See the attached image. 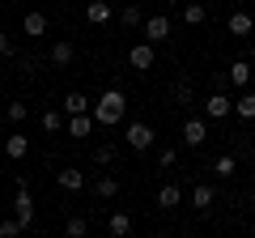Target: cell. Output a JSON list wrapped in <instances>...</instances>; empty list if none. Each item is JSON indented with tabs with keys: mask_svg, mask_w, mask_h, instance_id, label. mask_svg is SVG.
I'll list each match as a JSON object with an SVG mask.
<instances>
[{
	"mask_svg": "<svg viewBox=\"0 0 255 238\" xmlns=\"http://www.w3.org/2000/svg\"><path fill=\"white\" fill-rule=\"evenodd\" d=\"M251 209H255V187H251Z\"/></svg>",
	"mask_w": 255,
	"mask_h": 238,
	"instance_id": "cell-34",
	"label": "cell"
},
{
	"mask_svg": "<svg viewBox=\"0 0 255 238\" xmlns=\"http://www.w3.org/2000/svg\"><path fill=\"white\" fill-rule=\"evenodd\" d=\"M60 128H64V115H60V111H51V107H47V111H43V132H51V136H55Z\"/></svg>",
	"mask_w": 255,
	"mask_h": 238,
	"instance_id": "cell-25",
	"label": "cell"
},
{
	"mask_svg": "<svg viewBox=\"0 0 255 238\" xmlns=\"http://www.w3.org/2000/svg\"><path fill=\"white\" fill-rule=\"evenodd\" d=\"M204 115H209V119H226V115H234V98H226L221 90H213L209 98H204Z\"/></svg>",
	"mask_w": 255,
	"mask_h": 238,
	"instance_id": "cell-6",
	"label": "cell"
},
{
	"mask_svg": "<svg viewBox=\"0 0 255 238\" xmlns=\"http://www.w3.org/2000/svg\"><path fill=\"white\" fill-rule=\"evenodd\" d=\"M64 230H68L73 238H85V234H90V221H85V217H68V221H64Z\"/></svg>",
	"mask_w": 255,
	"mask_h": 238,
	"instance_id": "cell-27",
	"label": "cell"
},
{
	"mask_svg": "<svg viewBox=\"0 0 255 238\" xmlns=\"http://www.w3.org/2000/svg\"><path fill=\"white\" fill-rule=\"evenodd\" d=\"M170 17H166V13H153V17H145V38H149V43H166V38H170Z\"/></svg>",
	"mask_w": 255,
	"mask_h": 238,
	"instance_id": "cell-4",
	"label": "cell"
},
{
	"mask_svg": "<svg viewBox=\"0 0 255 238\" xmlns=\"http://www.w3.org/2000/svg\"><path fill=\"white\" fill-rule=\"evenodd\" d=\"M94 192H98L102 200H115L119 196V179L115 174H98V179H94Z\"/></svg>",
	"mask_w": 255,
	"mask_h": 238,
	"instance_id": "cell-20",
	"label": "cell"
},
{
	"mask_svg": "<svg viewBox=\"0 0 255 238\" xmlns=\"http://www.w3.org/2000/svg\"><path fill=\"white\" fill-rule=\"evenodd\" d=\"M191 98H196L191 81H174V102H179V107H191Z\"/></svg>",
	"mask_w": 255,
	"mask_h": 238,
	"instance_id": "cell-26",
	"label": "cell"
},
{
	"mask_svg": "<svg viewBox=\"0 0 255 238\" xmlns=\"http://www.w3.org/2000/svg\"><path fill=\"white\" fill-rule=\"evenodd\" d=\"M226 30H230L234 38H251V34H255V17H251L247 9H234V13H230V21H226Z\"/></svg>",
	"mask_w": 255,
	"mask_h": 238,
	"instance_id": "cell-8",
	"label": "cell"
},
{
	"mask_svg": "<svg viewBox=\"0 0 255 238\" xmlns=\"http://www.w3.org/2000/svg\"><path fill=\"white\" fill-rule=\"evenodd\" d=\"M4 153H9V162H21V157L30 153V136H26V132H9V140H4Z\"/></svg>",
	"mask_w": 255,
	"mask_h": 238,
	"instance_id": "cell-11",
	"label": "cell"
},
{
	"mask_svg": "<svg viewBox=\"0 0 255 238\" xmlns=\"http://www.w3.org/2000/svg\"><path fill=\"white\" fill-rule=\"evenodd\" d=\"M251 162H255V145H251Z\"/></svg>",
	"mask_w": 255,
	"mask_h": 238,
	"instance_id": "cell-35",
	"label": "cell"
},
{
	"mask_svg": "<svg viewBox=\"0 0 255 238\" xmlns=\"http://www.w3.org/2000/svg\"><path fill=\"white\" fill-rule=\"evenodd\" d=\"M21 230H26V226H21L17 217H13V221H0V238H17Z\"/></svg>",
	"mask_w": 255,
	"mask_h": 238,
	"instance_id": "cell-29",
	"label": "cell"
},
{
	"mask_svg": "<svg viewBox=\"0 0 255 238\" xmlns=\"http://www.w3.org/2000/svg\"><path fill=\"white\" fill-rule=\"evenodd\" d=\"M183 21H187V26H204V21H209V4H204V0L183 4Z\"/></svg>",
	"mask_w": 255,
	"mask_h": 238,
	"instance_id": "cell-17",
	"label": "cell"
},
{
	"mask_svg": "<svg viewBox=\"0 0 255 238\" xmlns=\"http://www.w3.org/2000/svg\"><path fill=\"white\" fill-rule=\"evenodd\" d=\"M204 140H209V123H204V119H187V123H183V145L200 149Z\"/></svg>",
	"mask_w": 255,
	"mask_h": 238,
	"instance_id": "cell-10",
	"label": "cell"
},
{
	"mask_svg": "<svg viewBox=\"0 0 255 238\" xmlns=\"http://www.w3.org/2000/svg\"><path fill=\"white\" fill-rule=\"evenodd\" d=\"M0 55H13V43H9V34H0Z\"/></svg>",
	"mask_w": 255,
	"mask_h": 238,
	"instance_id": "cell-32",
	"label": "cell"
},
{
	"mask_svg": "<svg viewBox=\"0 0 255 238\" xmlns=\"http://www.w3.org/2000/svg\"><path fill=\"white\" fill-rule=\"evenodd\" d=\"M124 140H128V149H136V153H145V149H153L157 132L149 128V123H128V128H124Z\"/></svg>",
	"mask_w": 255,
	"mask_h": 238,
	"instance_id": "cell-2",
	"label": "cell"
},
{
	"mask_svg": "<svg viewBox=\"0 0 255 238\" xmlns=\"http://www.w3.org/2000/svg\"><path fill=\"white\" fill-rule=\"evenodd\" d=\"M115 153H119L115 145H98V149H94V162H98V166H115Z\"/></svg>",
	"mask_w": 255,
	"mask_h": 238,
	"instance_id": "cell-28",
	"label": "cell"
},
{
	"mask_svg": "<svg viewBox=\"0 0 255 238\" xmlns=\"http://www.w3.org/2000/svg\"><path fill=\"white\" fill-rule=\"evenodd\" d=\"M234 115L243 119V123H247V119H255V94H251V90H243V94H238V102H234Z\"/></svg>",
	"mask_w": 255,
	"mask_h": 238,
	"instance_id": "cell-21",
	"label": "cell"
},
{
	"mask_svg": "<svg viewBox=\"0 0 255 238\" xmlns=\"http://www.w3.org/2000/svg\"><path fill=\"white\" fill-rule=\"evenodd\" d=\"M13 217H17L26 230H30V221H34V196H30V187H26V183L17 187V196H13Z\"/></svg>",
	"mask_w": 255,
	"mask_h": 238,
	"instance_id": "cell-3",
	"label": "cell"
},
{
	"mask_svg": "<svg viewBox=\"0 0 255 238\" xmlns=\"http://www.w3.org/2000/svg\"><path fill=\"white\" fill-rule=\"evenodd\" d=\"M55 183H60L64 192H81V187H85V174L77 170V166H64V170L55 174Z\"/></svg>",
	"mask_w": 255,
	"mask_h": 238,
	"instance_id": "cell-14",
	"label": "cell"
},
{
	"mask_svg": "<svg viewBox=\"0 0 255 238\" xmlns=\"http://www.w3.org/2000/svg\"><path fill=\"white\" fill-rule=\"evenodd\" d=\"M119 26H124V30H140V26H145V13H140V4H124V13H119Z\"/></svg>",
	"mask_w": 255,
	"mask_h": 238,
	"instance_id": "cell-19",
	"label": "cell"
},
{
	"mask_svg": "<svg viewBox=\"0 0 255 238\" xmlns=\"http://www.w3.org/2000/svg\"><path fill=\"white\" fill-rule=\"evenodd\" d=\"M251 77H255V60H234V64L226 68V81L238 85V90H247V85H251Z\"/></svg>",
	"mask_w": 255,
	"mask_h": 238,
	"instance_id": "cell-7",
	"label": "cell"
},
{
	"mask_svg": "<svg viewBox=\"0 0 255 238\" xmlns=\"http://www.w3.org/2000/svg\"><path fill=\"white\" fill-rule=\"evenodd\" d=\"M81 111H94V102L85 98L81 90H73V94H64V115H81Z\"/></svg>",
	"mask_w": 255,
	"mask_h": 238,
	"instance_id": "cell-18",
	"label": "cell"
},
{
	"mask_svg": "<svg viewBox=\"0 0 255 238\" xmlns=\"http://www.w3.org/2000/svg\"><path fill=\"white\" fill-rule=\"evenodd\" d=\"M26 115H30V107H26V102H9V123H21Z\"/></svg>",
	"mask_w": 255,
	"mask_h": 238,
	"instance_id": "cell-30",
	"label": "cell"
},
{
	"mask_svg": "<svg viewBox=\"0 0 255 238\" xmlns=\"http://www.w3.org/2000/svg\"><path fill=\"white\" fill-rule=\"evenodd\" d=\"M73 60H77V47L68 43V38H60V43H51V64H55V68H68Z\"/></svg>",
	"mask_w": 255,
	"mask_h": 238,
	"instance_id": "cell-13",
	"label": "cell"
},
{
	"mask_svg": "<svg viewBox=\"0 0 255 238\" xmlns=\"http://www.w3.org/2000/svg\"><path fill=\"white\" fill-rule=\"evenodd\" d=\"M204 4H217V0H204Z\"/></svg>",
	"mask_w": 255,
	"mask_h": 238,
	"instance_id": "cell-36",
	"label": "cell"
},
{
	"mask_svg": "<svg viewBox=\"0 0 255 238\" xmlns=\"http://www.w3.org/2000/svg\"><path fill=\"white\" fill-rule=\"evenodd\" d=\"M85 21L90 26H107L111 21V0H90L85 4Z\"/></svg>",
	"mask_w": 255,
	"mask_h": 238,
	"instance_id": "cell-12",
	"label": "cell"
},
{
	"mask_svg": "<svg viewBox=\"0 0 255 238\" xmlns=\"http://www.w3.org/2000/svg\"><path fill=\"white\" fill-rule=\"evenodd\" d=\"M128 64L136 68V73H149V68L157 64V55H153V43H149V38H145V43H136L132 51H128Z\"/></svg>",
	"mask_w": 255,
	"mask_h": 238,
	"instance_id": "cell-5",
	"label": "cell"
},
{
	"mask_svg": "<svg viewBox=\"0 0 255 238\" xmlns=\"http://www.w3.org/2000/svg\"><path fill=\"white\" fill-rule=\"evenodd\" d=\"M251 60H255V34H251Z\"/></svg>",
	"mask_w": 255,
	"mask_h": 238,
	"instance_id": "cell-33",
	"label": "cell"
},
{
	"mask_svg": "<svg viewBox=\"0 0 255 238\" xmlns=\"http://www.w3.org/2000/svg\"><path fill=\"white\" fill-rule=\"evenodd\" d=\"M94 128H98V119H94L90 111H81V115H68V136H73V140L94 136Z\"/></svg>",
	"mask_w": 255,
	"mask_h": 238,
	"instance_id": "cell-9",
	"label": "cell"
},
{
	"mask_svg": "<svg viewBox=\"0 0 255 238\" xmlns=\"http://www.w3.org/2000/svg\"><path fill=\"white\" fill-rule=\"evenodd\" d=\"M21 30H26L30 38H43V34H47V13H38V9H30L26 17H21Z\"/></svg>",
	"mask_w": 255,
	"mask_h": 238,
	"instance_id": "cell-16",
	"label": "cell"
},
{
	"mask_svg": "<svg viewBox=\"0 0 255 238\" xmlns=\"http://www.w3.org/2000/svg\"><path fill=\"white\" fill-rule=\"evenodd\" d=\"M90 115L98 119V128H115V123H124V115H128V94H124V90L98 94V102H94Z\"/></svg>",
	"mask_w": 255,
	"mask_h": 238,
	"instance_id": "cell-1",
	"label": "cell"
},
{
	"mask_svg": "<svg viewBox=\"0 0 255 238\" xmlns=\"http://www.w3.org/2000/svg\"><path fill=\"white\" fill-rule=\"evenodd\" d=\"M179 204H183V192H179V183H162V192H157V209L174 213Z\"/></svg>",
	"mask_w": 255,
	"mask_h": 238,
	"instance_id": "cell-15",
	"label": "cell"
},
{
	"mask_svg": "<svg viewBox=\"0 0 255 238\" xmlns=\"http://www.w3.org/2000/svg\"><path fill=\"white\" fill-rule=\"evenodd\" d=\"M234 170H238V162L230 153H221L217 162H213V174H217V179H234Z\"/></svg>",
	"mask_w": 255,
	"mask_h": 238,
	"instance_id": "cell-24",
	"label": "cell"
},
{
	"mask_svg": "<svg viewBox=\"0 0 255 238\" xmlns=\"http://www.w3.org/2000/svg\"><path fill=\"white\" fill-rule=\"evenodd\" d=\"M107 230H111L115 238H128V234H132V217H128V213H111Z\"/></svg>",
	"mask_w": 255,
	"mask_h": 238,
	"instance_id": "cell-22",
	"label": "cell"
},
{
	"mask_svg": "<svg viewBox=\"0 0 255 238\" xmlns=\"http://www.w3.org/2000/svg\"><path fill=\"white\" fill-rule=\"evenodd\" d=\"M191 204H196V213H213V187L200 183L196 192H191Z\"/></svg>",
	"mask_w": 255,
	"mask_h": 238,
	"instance_id": "cell-23",
	"label": "cell"
},
{
	"mask_svg": "<svg viewBox=\"0 0 255 238\" xmlns=\"http://www.w3.org/2000/svg\"><path fill=\"white\" fill-rule=\"evenodd\" d=\"M174 162H179V149H162V153H157V166H162V170H170Z\"/></svg>",
	"mask_w": 255,
	"mask_h": 238,
	"instance_id": "cell-31",
	"label": "cell"
}]
</instances>
